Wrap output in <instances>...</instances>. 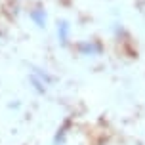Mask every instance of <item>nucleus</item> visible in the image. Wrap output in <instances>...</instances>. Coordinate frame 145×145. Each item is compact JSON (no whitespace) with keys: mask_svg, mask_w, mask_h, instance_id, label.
I'll use <instances>...</instances> for the list:
<instances>
[{"mask_svg":"<svg viewBox=\"0 0 145 145\" xmlns=\"http://www.w3.org/2000/svg\"><path fill=\"white\" fill-rule=\"evenodd\" d=\"M59 33H61V40L65 42V38H67V25H65V23H61V29H59Z\"/></svg>","mask_w":145,"mask_h":145,"instance_id":"f257e3e1","label":"nucleus"}]
</instances>
